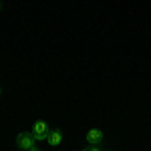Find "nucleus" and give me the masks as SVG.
Returning a JSON list of instances; mask_svg holds the SVG:
<instances>
[{
    "label": "nucleus",
    "instance_id": "1",
    "mask_svg": "<svg viewBox=\"0 0 151 151\" xmlns=\"http://www.w3.org/2000/svg\"><path fill=\"white\" fill-rule=\"evenodd\" d=\"M16 147L22 149V151H36L38 149L35 135H32V133H26V131H22V133L16 135Z\"/></svg>",
    "mask_w": 151,
    "mask_h": 151
},
{
    "label": "nucleus",
    "instance_id": "2",
    "mask_svg": "<svg viewBox=\"0 0 151 151\" xmlns=\"http://www.w3.org/2000/svg\"><path fill=\"white\" fill-rule=\"evenodd\" d=\"M48 131H50V129H48V125L45 123V121H36L35 125H32V131H30V133L35 135L36 141H42V139H47Z\"/></svg>",
    "mask_w": 151,
    "mask_h": 151
},
{
    "label": "nucleus",
    "instance_id": "3",
    "mask_svg": "<svg viewBox=\"0 0 151 151\" xmlns=\"http://www.w3.org/2000/svg\"><path fill=\"white\" fill-rule=\"evenodd\" d=\"M50 145V147H57V145H60V141H63V131L60 129H52V131H48L47 139H45Z\"/></svg>",
    "mask_w": 151,
    "mask_h": 151
},
{
    "label": "nucleus",
    "instance_id": "4",
    "mask_svg": "<svg viewBox=\"0 0 151 151\" xmlns=\"http://www.w3.org/2000/svg\"><path fill=\"white\" fill-rule=\"evenodd\" d=\"M103 141V131L101 129H89L87 131V143L89 145H99Z\"/></svg>",
    "mask_w": 151,
    "mask_h": 151
},
{
    "label": "nucleus",
    "instance_id": "5",
    "mask_svg": "<svg viewBox=\"0 0 151 151\" xmlns=\"http://www.w3.org/2000/svg\"><path fill=\"white\" fill-rule=\"evenodd\" d=\"M0 10H2V0H0Z\"/></svg>",
    "mask_w": 151,
    "mask_h": 151
},
{
    "label": "nucleus",
    "instance_id": "6",
    "mask_svg": "<svg viewBox=\"0 0 151 151\" xmlns=\"http://www.w3.org/2000/svg\"><path fill=\"white\" fill-rule=\"evenodd\" d=\"M0 95H2V89H0Z\"/></svg>",
    "mask_w": 151,
    "mask_h": 151
}]
</instances>
